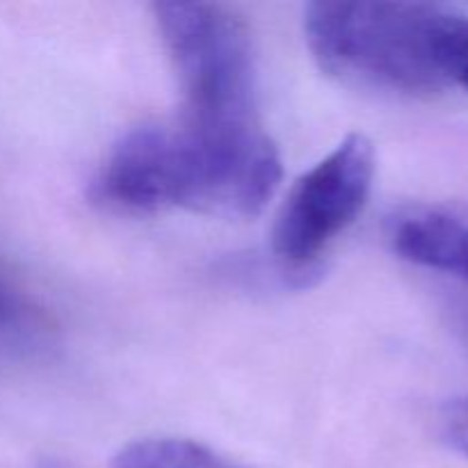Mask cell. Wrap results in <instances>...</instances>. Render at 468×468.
Segmentation results:
<instances>
[{
  "instance_id": "9",
  "label": "cell",
  "mask_w": 468,
  "mask_h": 468,
  "mask_svg": "<svg viewBox=\"0 0 468 468\" xmlns=\"http://www.w3.org/2000/svg\"><path fill=\"white\" fill-rule=\"evenodd\" d=\"M441 430L446 441L468 457V398H457L443 407Z\"/></svg>"
},
{
  "instance_id": "7",
  "label": "cell",
  "mask_w": 468,
  "mask_h": 468,
  "mask_svg": "<svg viewBox=\"0 0 468 468\" xmlns=\"http://www.w3.org/2000/svg\"><path fill=\"white\" fill-rule=\"evenodd\" d=\"M50 341V315L26 292L0 279V347L16 355H37L48 350Z\"/></svg>"
},
{
  "instance_id": "1",
  "label": "cell",
  "mask_w": 468,
  "mask_h": 468,
  "mask_svg": "<svg viewBox=\"0 0 468 468\" xmlns=\"http://www.w3.org/2000/svg\"><path fill=\"white\" fill-rule=\"evenodd\" d=\"M279 181L282 158L261 123L215 126L178 114L128 131L105 155L94 197L128 213L181 208L250 218L265 208Z\"/></svg>"
},
{
  "instance_id": "3",
  "label": "cell",
  "mask_w": 468,
  "mask_h": 468,
  "mask_svg": "<svg viewBox=\"0 0 468 468\" xmlns=\"http://www.w3.org/2000/svg\"><path fill=\"white\" fill-rule=\"evenodd\" d=\"M154 21L176 73L183 117L215 126L259 123L254 41L236 12L213 3H158Z\"/></svg>"
},
{
  "instance_id": "4",
  "label": "cell",
  "mask_w": 468,
  "mask_h": 468,
  "mask_svg": "<svg viewBox=\"0 0 468 468\" xmlns=\"http://www.w3.org/2000/svg\"><path fill=\"white\" fill-rule=\"evenodd\" d=\"M378 155L373 142L352 133L306 169L279 206L272 251L288 265L318 259L366 208L373 192Z\"/></svg>"
},
{
  "instance_id": "8",
  "label": "cell",
  "mask_w": 468,
  "mask_h": 468,
  "mask_svg": "<svg viewBox=\"0 0 468 468\" xmlns=\"http://www.w3.org/2000/svg\"><path fill=\"white\" fill-rule=\"evenodd\" d=\"M432 41L446 80L468 91V16L437 7Z\"/></svg>"
},
{
  "instance_id": "6",
  "label": "cell",
  "mask_w": 468,
  "mask_h": 468,
  "mask_svg": "<svg viewBox=\"0 0 468 468\" xmlns=\"http://www.w3.org/2000/svg\"><path fill=\"white\" fill-rule=\"evenodd\" d=\"M110 468H247L206 443L183 437H146L126 443Z\"/></svg>"
},
{
  "instance_id": "2",
  "label": "cell",
  "mask_w": 468,
  "mask_h": 468,
  "mask_svg": "<svg viewBox=\"0 0 468 468\" xmlns=\"http://www.w3.org/2000/svg\"><path fill=\"white\" fill-rule=\"evenodd\" d=\"M434 5L419 3H314L304 12L306 46L346 85L434 96L451 87L434 55Z\"/></svg>"
},
{
  "instance_id": "5",
  "label": "cell",
  "mask_w": 468,
  "mask_h": 468,
  "mask_svg": "<svg viewBox=\"0 0 468 468\" xmlns=\"http://www.w3.org/2000/svg\"><path fill=\"white\" fill-rule=\"evenodd\" d=\"M391 245L400 259L468 283V218L443 208H411L393 219Z\"/></svg>"
}]
</instances>
